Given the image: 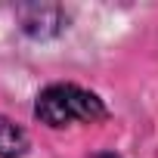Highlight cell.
Segmentation results:
<instances>
[{
	"instance_id": "obj_4",
	"label": "cell",
	"mask_w": 158,
	"mask_h": 158,
	"mask_svg": "<svg viewBox=\"0 0 158 158\" xmlns=\"http://www.w3.org/2000/svg\"><path fill=\"white\" fill-rule=\"evenodd\" d=\"M90 158H121V155H115V152H96V155H90Z\"/></svg>"
},
{
	"instance_id": "obj_1",
	"label": "cell",
	"mask_w": 158,
	"mask_h": 158,
	"mask_svg": "<svg viewBox=\"0 0 158 158\" xmlns=\"http://www.w3.org/2000/svg\"><path fill=\"white\" fill-rule=\"evenodd\" d=\"M34 118L40 124L59 130V127H71V124H99L109 118V109L96 93L77 87V84H50L47 90L37 93Z\"/></svg>"
},
{
	"instance_id": "obj_3",
	"label": "cell",
	"mask_w": 158,
	"mask_h": 158,
	"mask_svg": "<svg viewBox=\"0 0 158 158\" xmlns=\"http://www.w3.org/2000/svg\"><path fill=\"white\" fill-rule=\"evenodd\" d=\"M28 152V133L0 115V158H22Z\"/></svg>"
},
{
	"instance_id": "obj_2",
	"label": "cell",
	"mask_w": 158,
	"mask_h": 158,
	"mask_svg": "<svg viewBox=\"0 0 158 158\" xmlns=\"http://www.w3.org/2000/svg\"><path fill=\"white\" fill-rule=\"evenodd\" d=\"M22 28L31 37H53L62 31V10L59 6H25Z\"/></svg>"
}]
</instances>
